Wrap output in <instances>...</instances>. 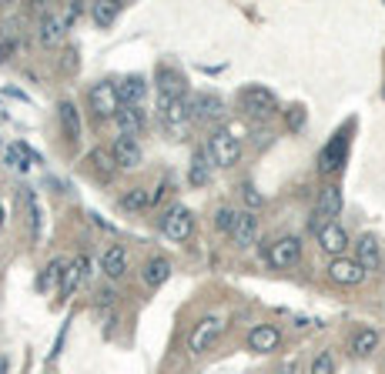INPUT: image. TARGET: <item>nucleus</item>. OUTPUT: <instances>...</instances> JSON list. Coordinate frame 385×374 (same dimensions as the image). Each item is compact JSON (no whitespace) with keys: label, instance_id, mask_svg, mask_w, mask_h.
Instances as JSON below:
<instances>
[{"label":"nucleus","instance_id":"30","mask_svg":"<svg viewBox=\"0 0 385 374\" xmlns=\"http://www.w3.org/2000/svg\"><path fill=\"white\" fill-rule=\"evenodd\" d=\"M238 217H241V211H231V207H218V214H214V227L221 231V234H234V224H238Z\"/></svg>","mask_w":385,"mask_h":374},{"label":"nucleus","instance_id":"5","mask_svg":"<svg viewBox=\"0 0 385 374\" xmlns=\"http://www.w3.org/2000/svg\"><path fill=\"white\" fill-rule=\"evenodd\" d=\"M339 214H342V187L339 184L322 187V194H318V201H315V217H311V224L315 227L335 224Z\"/></svg>","mask_w":385,"mask_h":374},{"label":"nucleus","instance_id":"3","mask_svg":"<svg viewBox=\"0 0 385 374\" xmlns=\"http://www.w3.org/2000/svg\"><path fill=\"white\" fill-rule=\"evenodd\" d=\"M205 150H208L212 164H218V168H231V164H238V157H241V141H238L231 131L218 127V131L208 137V148Z\"/></svg>","mask_w":385,"mask_h":374},{"label":"nucleus","instance_id":"2","mask_svg":"<svg viewBox=\"0 0 385 374\" xmlns=\"http://www.w3.org/2000/svg\"><path fill=\"white\" fill-rule=\"evenodd\" d=\"M87 104L94 111L97 121H114L121 114V97H117V84L111 80H97L87 87Z\"/></svg>","mask_w":385,"mask_h":374},{"label":"nucleus","instance_id":"26","mask_svg":"<svg viewBox=\"0 0 385 374\" xmlns=\"http://www.w3.org/2000/svg\"><path fill=\"white\" fill-rule=\"evenodd\" d=\"M375 348H379V331H372V328L355 331V337H352V355L366 357V355H372Z\"/></svg>","mask_w":385,"mask_h":374},{"label":"nucleus","instance_id":"33","mask_svg":"<svg viewBox=\"0 0 385 374\" xmlns=\"http://www.w3.org/2000/svg\"><path fill=\"white\" fill-rule=\"evenodd\" d=\"M308 374H335V357L328 355V351L325 355H318L315 361H311V371Z\"/></svg>","mask_w":385,"mask_h":374},{"label":"nucleus","instance_id":"29","mask_svg":"<svg viewBox=\"0 0 385 374\" xmlns=\"http://www.w3.org/2000/svg\"><path fill=\"white\" fill-rule=\"evenodd\" d=\"M40 44H58L60 37H64V24H60L54 14H47V17L40 20Z\"/></svg>","mask_w":385,"mask_h":374},{"label":"nucleus","instance_id":"37","mask_svg":"<svg viewBox=\"0 0 385 374\" xmlns=\"http://www.w3.org/2000/svg\"><path fill=\"white\" fill-rule=\"evenodd\" d=\"M3 217H7V214H3V201H0V227H3Z\"/></svg>","mask_w":385,"mask_h":374},{"label":"nucleus","instance_id":"31","mask_svg":"<svg viewBox=\"0 0 385 374\" xmlns=\"http://www.w3.org/2000/svg\"><path fill=\"white\" fill-rule=\"evenodd\" d=\"M7 164L17 170L31 168V150H27V144H10V148H7Z\"/></svg>","mask_w":385,"mask_h":374},{"label":"nucleus","instance_id":"13","mask_svg":"<svg viewBox=\"0 0 385 374\" xmlns=\"http://www.w3.org/2000/svg\"><path fill=\"white\" fill-rule=\"evenodd\" d=\"M318 244H322L325 254H332V261H335V258H345V247H348L345 227L339 224V221H335V224L318 227Z\"/></svg>","mask_w":385,"mask_h":374},{"label":"nucleus","instance_id":"22","mask_svg":"<svg viewBox=\"0 0 385 374\" xmlns=\"http://www.w3.org/2000/svg\"><path fill=\"white\" fill-rule=\"evenodd\" d=\"M255 234H258V217H255L251 211H241V217H238V224H234L231 241L238 244V247H251V244H255Z\"/></svg>","mask_w":385,"mask_h":374},{"label":"nucleus","instance_id":"24","mask_svg":"<svg viewBox=\"0 0 385 374\" xmlns=\"http://www.w3.org/2000/svg\"><path fill=\"white\" fill-rule=\"evenodd\" d=\"M84 267H87V258H77L74 264H67V271H64V278H60V298H71L77 291V284L84 278Z\"/></svg>","mask_w":385,"mask_h":374},{"label":"nucleus","instance_id":"19","mask_svg":"<svg viewBox=\"0 0 385 374\" xmlns=\"http://www.w3.org/2000/svg\"><path fill=\"white\" fill-rule=\"evenodd\" d=\"M278 341H282V335H278V328H271V324H258V328H251L248 331V348L251 351H258V355L275 351Z\"/></svg>","mask_w":385,"mask_h":374},{"label":"nucleus","instance_id":"15","mask_svg":"<svg viewBox=\"0 0 385 374\" xmlns=\"http://www.w3.org/2000/svg\"><path fill=\"white\" fill-rule=\"evenodd\" d=\"M154 84H157V97H188V80L174 67H161Z\"/></svg>","mask_w":385,"mask_h":374},{"label":"nucleus","instance_id":"11","mask_svg":"<svg viewBox=\"0 0 385 374\" xmlns=\"http://www.w3.org/2000/svg\"><path fill=\"white\" fill-rule=\"evenodd\" d=\"M221 114H225V104H221V97L218 93H194L191 97V117L194 121H201V124H214V121H221Z\"/></svg>","mask_w":385,"mask_h":374},{"label":"nucleus","instance_id":"28","mask_svg":"<svg viewBox=\"0 0 385 374\" xmlns=\"http://www.w3.org/2000/svg\"><path fill=\"white\" fill-rule=\"evenodd\" d=\"M121 0H104V3H94L91 7V14H94V20L101 24V27H108V24H114V17L121 14Z\"/></svg>","mask_w":385,"mask_h":374},{"label":"nucleus","instance_id":"17","mask_svg":"<svg viewBox=\"0 0 385 374\" xmlns=\"http://www.w3.org/2000/svg\"><path fill=\"white\" fill-rule=\"evenodd\" d=\"M117 131L121 137H137V134H144L148 127V117H144V107H121V114L114 117Z\"/></svg>","mask_w":385,"mask_h":374},{"label":"nucleus","instance_id":"12","mask_svg":"<svg viewBox=\"0 0 385 374\" xmlns=\"http://www.w3.org/2000/svg\"><path fill=\"white\" fill-rule=\"evenodd\" d=\"M355 261L362 264L366 271H379L385 264V254H382V247H379V238H375V234H362V238L355 241Z\"/></svg>","mask_w":385,"mask_h":374},{"label":"nucleus","instance_id":"21","mask_svg":"<svg viewBox=\"0 0 385 374\" xmlns=\"http://www.w3.org/2000/svg\"><path fill=\"white\" fill-rule=\"evenodd\" d=\"M212 157H208V150L198 148L191 154V168H188V181H191L194 187H205L208 181H212V164H208Z\"/></svg>","mask_w":385,"mask_h":374},{"label":"nucleus","instance_id":"36","mask_svg":"<svg viewBox=\"0 0 385 374\" xmlns=\"http://www.w3.org/2000/svg\"><path fill=\"white\" fill-rule=\"evenodd\" d=\"M0 374H7V357L0 355Z\"/></svg>","mask_w":385,"mask_h":374},{"label":"nucleus","instance_id":"32","mask_svg":"<svg viewBox=\"0 0 385 374\" xmlns=\"http://www.w3.org/2000/svg\"><path fill=\"white\" fill-rule=\"evenodd\" d=\"M64 271H67V261H64V258H54V261L44 267V274H40V287H51L54 280L64 278Z\"/></svg>","mask_w":385,"mask_h":374},{"label":"nucleus","instance_id":"20","mask_svg":"<svg viewBox=\"0 0 385 374\" xmlns=\"http://www.w3.org/2000/svg\"><path fill=\"white\" fill-rule=\"evenodd\" d=\"M171 271H174V267H171V261L157 254V258H151V261L144 264V271H141V278H144V284H148V287H161L164 280L171 278Z\"/></svg>","mask_w":385,"mask_h":374},{"label":"nucleus","instance_id":"7","mask_svg":"<svg viewBox=\"0 0 385 374\" xmlns=\"http://www.w3.org/2000/svg\"><path fill=\"white\" fill-rule=\"evenodd\" d=\"M241 107L251 114V117H271V114L278 111V100H275V93L268 87H258V84H251L241 91Z\"/></svg>","mask_w":385,"mask_h":374},{"label":"nucleus","instance_id":"18","mask_svg":"<svg viewBox=\"0 0 385 374\" xmlns=\"http://www.w3.org/2000/svg\"><path fill=\"white\" fill-rule=\"evenodd\" d=\"M124 271H128V251L121 247V244H111L104 254H101V274L104 278H124Z\"/></svg>","mask_w":385,"mask_h":374},{"label":"nucleus","instance_id":"14","mask_svg":"<svg viewBox=\"0 0 385 374\" xmlns=\"http://www.w3.org/2000/svg\"><path fill=\"white\" fill-rule=\"evenodd\" d=\"M328 274H332V280L335 284H362V278H366V267L355 261V258H335V261L328 264Z\"/></svg>","mask_w":385,"mask_h":374},{"label":"nucleus","instance_id":"4","mask_svg":"<svg viewBox=\"0 0 385 374\" xmlns=\"http://www.w3.org/2000/svg\"><path fill=\"white\" fill-rule=\"evenodd\" d=\"M191 227H194V217H191V211L185 204H174L164 211V217H161V231H164V238L168 241H188L191 238Z\"/></svg>","mask_w":385,"mask_h":374},{"label":"nucleus","instance_id":"6","mask_svg":"<svg viewBox=\"0 0 385 374\" xmlns=\"http://www.w3.org/2000/svg\"><path fill=\"white\" fill-rule=\"evenodd\" d=\"M298 258H302V241H298L295 234H285V238H278V241L268 244V264L271 267H278V271L295 267Z\"/></svg>","mask_w":385,"mask_h":374},{"label":"nucleus","instance_id":"23","mask_svg":"<svg viewBox=\"0 0 385 374\" xmlns=\"http://www.w3.org/2000/svg\"><path fill=\"white\" fill-rule=\"evenodd\" d=\"M58 117H60V131H64V137H80V114H77L74 100H60L58 104Z\"/></svg>","mask_w":385,"mask_h":374},{"label":"nucleus","instance_id":"34","mask_svg":"<svg viewBox=\"0 0 385 374\" xmlns=\"http://www.w3.org/2000/svg\"><path fill=\"white\" fill-rule=\"evenodd\" d=\"M241 197H245V204H248L251 211H258V207L265 204V197L255 190V184H245V187H241Z\"/></svg>","mask_w":385,"mask_h":374},{"label":"nucleus","instance_id":"1","mask_svg":"<svg viewBox=\"0 0 385 374\" xmlns=\"http://www.w3.org/2000/svg\"><path fill=\"white\" fill-rule=\"evenodd\" d=\"M191 121V97H157V124L168 131V137L181 141Z\"/></svg>","mask_w":385,"mask_h":374},{"label":"nucleus","instance_id":"10","mask_svg":"<svg viewBox=\"0 0 385 374\" xmlns=\"http://www.w3.org/2000/svg\"><path fill=\"white\" fill-rule=\"evenodd\" d=\"M221 331H225V321H221V318H214V314H212V318H205L191 331V341H188L191 355H205L214 341H218V335H221Z\"/></svg>","mask_w":385,"mask_h":374},{"label":"nucleus","instance_id":"35","mask_svg":"<svg viewBox=\"0 0 385 374\" xmlns=\"http://www.w3.org/2000/svg\"><path fill=\"white\" fill-rule=\"evenodd\" d=\"M289 124H291V127H302V124H305V111H302V107H291Z\"/></svg>","mask_w":385,"mask_h":374},{"label":"nucleus","instance_id":"27","mask_svg":"<svg viewBox=\"0 0 385 374\" xmlns=\"http://www.w3.org/2000/svg\"><path fill=\"white\" fill-rule=\"evenodd\" d=\"M154 194L151 190H144V187H131L124 197H121V207L124 211H144V207H151Z\"/></svg>","mask_w":385,"mask_h":374},{"label":"nucleus","instance_id":"8","mask_svg":"<svg viewBox=\"0 0 385 374\" xmlns=\"http://www.w3.org/2000/svg\"><path fill=\"white\" fill-rule=\"evenodd\" d=\"M111 161H114L117 168H124V170L141 168L144 150H141V144H137V137H121V134H117L114 144H111Z\"/></svg>","mask_w":385,"mask_h":374},{"label":"nucleus","instance_id":"16","mask_svg":"<svg viewBox=\"0 0 385 374\" xmlns=\"http://www.w3.org/2000/svg\"><path fill=\"white\" fill-rule=\"evenodd\" d=\"M117 97H121V107H144V100H148L144 77H124L117 84Z\"/></svg>","mask_w":385,"mask_h":374},{"label":"nucleus","instance_id":"25","mask_svg":"<svg viewBox=\"0 0 385 374\" xmlns=\"http://www.w3.org/2000/svg\"><path fill=\"white\" fill-rule=\"evenodd\" d=\"M24 204H27V217H31V238L40 241V224H44V211H40V197L37 190H27L24 194Z\"/></svg>","mask_w":385,"mask_h":374},{"label":"nucleus","instance_id":"9","mask_svg":"<svg viewBox=\"0 0 385 374\" xmlns=\"http://www.w3.org/2000/svg\"><path fill=\"white\" fill-rule=\"evenodd\" d=\"M345 150H348V137H345V131H339L325 148H322V154H318V170H322V174H335V170L345 164Z\"/></svg>","mask_w":385,"mask_h":374}]
</instances>
